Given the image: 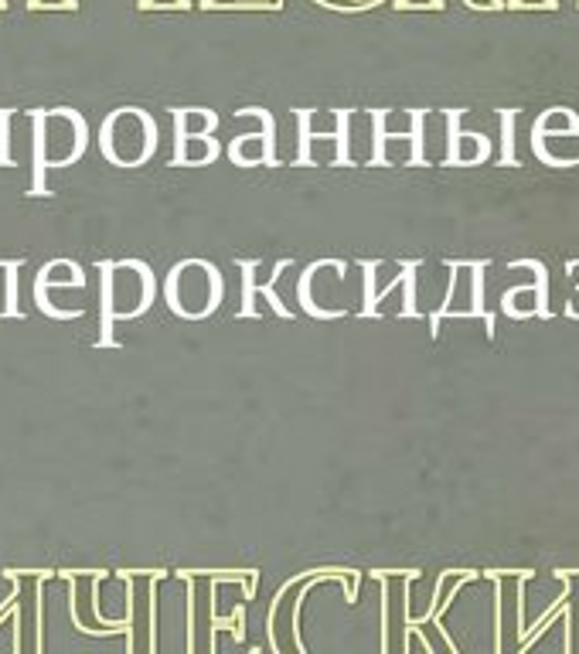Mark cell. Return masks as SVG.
Returning a JSON list of instances; mask_svg holds the SVG:
<instances>
[{
	"label": "cell",
	"instance_id": "e0dca14e",
	"mask_svg": "<svg viewBox=\"0 0 579 654\" xmlns=\"http://www.w3.org/2000/svg\"><path fill=\"white\" fill-rule=\"evenodd\" d=\"M283 0H205V11H215V8H221V11H236V8H280Z\"/></svg>",
	"mask_w": 579,
	"mask_h": 654
},
{
	"label": "cell",
	"instance_id": "6da1fadb",
	"mask_svg": "<svg viewBox=\"0 0 579 654\" xmlns=\"http://www.w3.org/2000/svg\"><path fill=\"white\" fill-rule=\"evenodd\" d=\"M31 136H34V164H31V198L49 195L44 171L49 167H72L89 147L85 116L75 110H34L31 113Z\"/></svg>",
	"mask_w": 579,
	"mask_h": 654
},
{
	"label": "cell",
	"instance_id": "9c48e42d",
	"mask_svg": "<svg viewBox=\"0 0 579 654\" xmlns=\"http://www.w3.org/2000/svg\"><path fill=\"white\" fill-rule=\"evenodd\" d=\"M221 116L211 110H174V136H211Z\"/></svg>",
	"mask_w": 579,
	"mask_h": 654
},
{
	"label": "cell",
	"instance_id": "4fadbf2b",
	"mask_svg": "<svg viewBox=\"0 0 579 654\" xmlns=\"http://www.w3.org/2000/svg\"><path fill=\"white\" fill-rule=\"evenodd\" d=\"M18 269H21V259H4V307H0V314H4V317H21V307H18Z\"/></svg>",
	"mask_w": 579,
	"mask_h": 654
},
{
	"label": "cell",
	"instance_id": "8992f818",
	"mask_svg": "<svg viewBox=\"0 0 579 654\" xmlns=\"http://www.w3.org/2000/svg\"><path fill=\"white\" fill-rule=\"evenodd\" d=\"M170 576H177V580H185V583H195V580H211V583H236V586H242V600L246 603H252L256 600V590H259V570L256 566H239V570H192V566H185V570H174Z\"/></svg>",
	"mask_w": 579,
	"mask_h": 654
},
{
	"label": "cell",
	"instance_id": "2e32d148",
	"mask_svg": "<svg viewBox=\"0 0 579 654\" xmlns=\"http://www.w3.org/2000/svg\"><path fill=\"white\" fill-rule=\"evenodd\" d=\"M55 580H65V583L110 580V570H103V566H59V570H55Z\"/></svg>",
	"mask_w": 579,
	"mask_h": 654
},
{
	"label": "cell",
	"instance_id": "ffe728a7",
	"mask_svg": "<svg viewBox=\"0 0 579 654\" xmlns=\"http://www.w3.org/2000/svg\"><path fill=\"white\" fill-rule=\"evenodd\" d=\"M389 621V590L382 596V624ZM382 654H389V627H382Z\"/></svg>",
	"mask_w": 579,
	"mask_h": 654
},
{
	"label": "cell",
	"instance_id": "7c38bea8",
	"mask_svg": "<svg viewBox=\"0 0 579 654\" xmlns=\"http://www.w3.org/2000/svg\"><path fill=\"white\" fill-rule=\"evenodd\" d=\"M110 576L123 583H164L170 570L167 566H120V570H110Z\"/></svg>",
	"mask_w": 579,
	"mask_h": 654
},
{
	"label": "cell",
	"instance_id": "d6986e66",
	"mask_svg": "<svg viewBox=\"0 0 579 654\" xmlns=\"http://www.w3.org/2000/svg\"><path fill=\"white\" fill-rule=\"evenodd\" d=\"M31 586H34V624H38V621H41V596H38V586H41V583H31ZM31 654H41V627H34Z\"/></svg>",
	"mask_w": 579,
	"mask_h": 654
},
{
	"label": "cell",
	"instance_id": "52a82bcc",
	"mask_svg": "<svg viewBox=\"0 0 579 654\" xmlns=\"http://www.w3.org/2000/svg\"><path fill=\"white\" fill-rule=\"evenodd\" d=\"M221 157V144L215 136H177L170 167H208Z\"/></svg>",
	"mask_w": 579,
	"mask_h": 654
},
{
	"label": "cell",
	"instance_id": "8fae6325",
	"mask_svg": "<svg viewBox=\"0 0 579 654\" xmlns=\"http://www.w3.org/2000/svg\"><path fill=\"white\" fill-rule=\"evenodd\" d=\"M239 273H242V304H239V317H259V307H256V269H259V259H236Z\"/></svg>",
	"mask_w": 579,
	"mask_h": 654
},
{
	"label": "cell",
	"instance_id": "30bf717a",
	"mask_svg": "<svg viewBox=\"0 0 579 654\" xmlns=\"http://www.w3.org/2000/svg\"><path fill=\"white\" fill-rule=\"evenodd\" d=\"M100 348H113L116 345V338H113V327H116V320H113V290H110V259H103L100 263Z\"/></svg>",
	"mask_w": 579,
	"mask_h": 654
},
{
	"label": "cell",
	"instance_id": "3957f363",
	"mask_svg": "<svg viewBox=\"0 0 579 654\" xmlns=\"http://www.w3.org/2000/svg\"><path fill=\"white\" fill-rule=\"evenodd\" d=\"M103 157L116 167H144L157 151V126L151 113L137 106H123L103 120L100 130Z\"/></svg>",
	"mask_w": 579,
	"mask_h": 654
},
{
	"label": "cell",
	"instance_id": "44dd1931",
	"mask_svg": "<svg viewBox=\"0 0 579 654\" xmlns=\"http://www.w3.org/2000/svg\"><path fill=\"white\" fill-rule=\"evenodd\" d=\"M144 4H157V0H144Z\"/></svg>",
	"mask_w": 579,
	"mask_h": 654
},
{
	"label": "cell",
	"instance_id": "ac0fdd59",
	"mask_svg": "<svg viewBox=\"0 0 579 654\" xmlns=\"http://www.w3.org/2000/svg\"><path fill=\"white\" fill-rule=\"evenodd\" d=\"M369 576L379 580V583H385V580H395V576H399V580H420L423 573H420V570H372Z\"/></svg>",
	"mask_w": 579,
	"mask_h": 654
},
{
	"label": "cell",
	"instance_id": "9a60e30c",
	"mask_svg": "<svg viewBox=\"0 0 579 654\" xmlns=\"http://www.w3.org/2000/svg\"><path fill=\"white\" fill-rule=\"evenodd\" d=\"M4 580H11V583H21V580L49 583V580H55V570L52 566H4Z\"/></svg>",
	"mask_w": 579,
	"mask_h": 654
},
{
	"label": "cell",
	"instance_id": "5b68a950",
	"mask_svg": "<svg viewBox=\"0 0 579 654\" xmlns=\"http://www.w3.org/2000/svg\"><path fill=\"white\" fill-rule=\"evenodd\" d=\"M277 116L266 110L259 133H239L229 144V161L236 167H259V164H273L277 161Z\"/></svg>",
	"mask_w": 579,
	"mask_h": 654
},
{
	"label": "cell",
	"instance_id": "277c9868",
	"mask_svg": "<svg viewBox=\"0 0 579 654\" xmlns=\"http://www.w3.org/2000/svg\"><path fill=\"white\" fill-rule=\"evenodd\" d=\"M113 266V263H110ZM120 273L130 279L126 290L113 287V276H110V290H113V320H137L151 310L154 297H157V276L151 269V263L144 259H120L116 263Z\"/></svg>",
	"mask_w": 579,
	"mask_h": 654
},
{
	"label": "cell",
	"instance_id": "7a4b0ae2",
	"mask_svg": "<svg viewBox=\"0 0 579 654\" xmlns=\"http://www.w3.org/2000/svg\"><path fill=\"white\" fill-rule=\"evenodd\" d=\"M226 297V279L221 269L208 259H182L174 263L164 279V300L167 310L182 320H205L221 307Z\"/></svg>",
	"mask_w": 579,
	"mask_h": 654
},
{
	"label": "cell",
	"instance_id": "ba28073f",
	"mask_svg": "<svg viewBox=\"0 0 579 654\" xmlns=\"http://www.w3.org/2000/svg\"><path fill=\"white\" fill-rule=\"evenodd\" d=\"M34 287L41 290H82L85 287V269L75 263V259H52V263H44L34 276Z\"/></svg>",
	"mask_w": 579,
	"mask_h": 654
},
{
	"label": "cell",
	"instance_id": "5bb4252c",
	"mask_svg": "<svg viewBox=\"0 0 579 654\" xmlns=\"http://www.w3.org/2000/svg\"><path fill=\"white\" fill-rule=\"evenodd\" d=\"M34 304H38V310L44 314V317H52V320H79L85 310H79V307H55L52 300H49V290H41V287H34Z\"/></svg>",
	"mask_w": 579,
	"mask_h": 654
}]
</instances>
